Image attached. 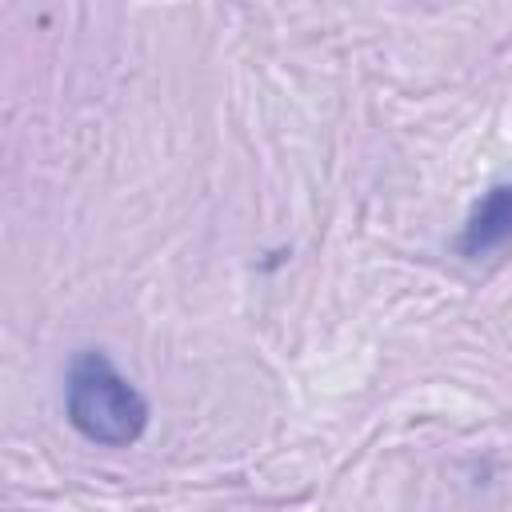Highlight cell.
<instances>
[{
	"label": "cell",
	"mask_w": 512,
	"mask_h": 512,
	"mask_svg": "<svg viewBox=\"0 0 512 512\" xmlns=\"http://www.w3.org/2000/svg\"><path fill=\"white\" fill-rule=\"evenodd\" d=\"M68 424L104 448H128L148 424V400L124 380L104 352H80L64 384Z\"/></svg>",
	"instance_id": "cell-1"
},
{
	"label": "cell",
	"mask_w": 512,
	"mask_h": 512,
	"mask_svg": "<svg viewBox=\"0 0 512 512\" xmlns=\"http://www.w3.org/2000/svg\"><path fill=\"white\" fill-rule=\"evenodd\" d=\"M508 244H512V184H492L468 212L456 248H460V256L476 260V256L500 252Z\"/></svg>",
	"instance_id": "cell-2"
}]
</instances>
